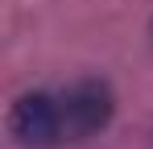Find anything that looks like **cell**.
I'll return each mask as SVG.
<instances>
[{
    "mask_svg": "<svg viewBox=\"0 0 153 149\" xmlns=\"http://www.w3.org/2000/svg\"><path fill=\"white\" fill-rule=\"evenodd\" d=\"M58 108H62V133L66 141H87L103 133L112 116H116V95L103 79H79L71 87L58 91Z\"/></svg>",
    "mask_w": 153,
    "mask_h": 149,
    "instance_id": "1",
    "label": "cell"
},
{
    "mask_svg": "<svg viewBox=\"0 0 153 149\" xmlns=\"http://www.w3.org/2000/svg\"><path fill=\"white\" fill-rule=\"evenodd\" d=\"M8 137L21 149H54L66 141L58 91H25L8 108Z\"/></svg>",
    "mask_w": 153,
    "mask_h": 149,
    "instance_id": "2",
    "label": "cell"
}]
</instances>
